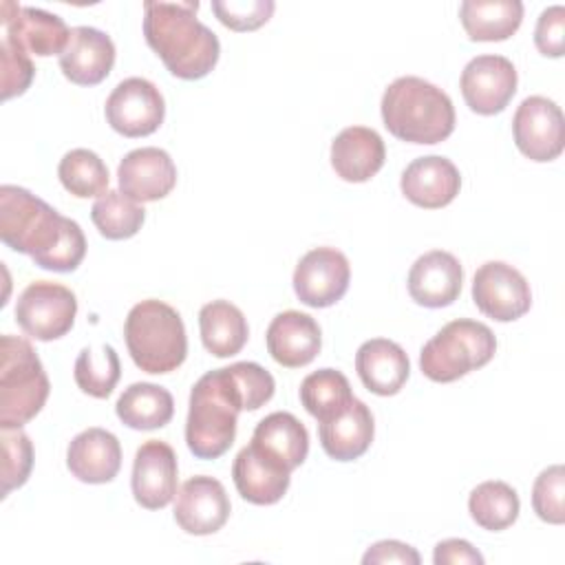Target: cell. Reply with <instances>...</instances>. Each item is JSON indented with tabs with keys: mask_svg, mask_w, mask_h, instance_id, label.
<instances>
[{
	"mask_svg": "<svg viewBox=\"0 0 565 565\" xmlns=\"http://www.w3.org/2000/svg\"><path fill=\"white\" fill-rule=\"evenodd\" d=\"M497 351V338L483 322L459 318L444 324L419 353V369L433 382H455L486 366Z\"/></svg>",
	"mask_w": 565,
	"mask_h": 565,
	"instance_id": "cell-7",
	"label": "cell"
},
{
	"mask_svg": "<svg viewBox=\"0 0 565 565\" xmlns=\"http://www.w3.org/2000/svg\"><path fill=\"white\" fill-rule=\"evenodd\" d=\"M241 411H245V402L230 366L201 375L192 386L185 419V444L190 452L199 459L225 455L234 444Z\"/></svg>",
	"mask_w": 565,
	"mask_h": 565,
	"instance_id": "cell-3",
	"label": "cell"
},
{
	"mask_svg": "<svg viewBox=\"0 0 565 565\" xmlns=\"http://www.w3.org/2000/svg\"><path fill=\"white\" fill-rule=\"evenodd\" d=\"M472 300L483 316L512 322L530 311L532 291L519 269L501 260H488L475 271Z\"/></svg>",
	"mask_w": 565,
	"mask_h": 565,
	"instance_id": "cell-10",
	"label": "cell"
},
{
	"mask_svg": "<svg viewBox=\"0 0 565 565\" xmlns=\"http://www.w3.org/2000/svg\"><path fill=\"white\" fill-rule=\"evenodd\" d=\"M119 192L137 203H150L168 196L177 185V166L172 157L154 146L130 150L117 168Z\"/></svg>",
	"mask_w": 565,
	"mask_h": 565,
	"instance_id": "cell-17",
	"label": "cell"
},
{
	"mask_svg": "<svg viewBox=\"0 0 565 565\" xmlns=\"http://www.w3.org/2000/svg\"><path fill=\"white\" fill-rule=\"evenodd\" d=\"M232 479L245 501L254 505H271L285 497L291 472L274 466L252 446H245L234 459Z\"/></svg>",
	"mask_w": 565,
	"mask_h": 565,
	"instance_id": "cell-27",
	"label": "cell"
},
{
	"mask_svg": "<svg viewBox=\"0 0 565 565\" xmlns=\"http://www.w3.org/2000/svg\"><path fill=\"white\" fill-rule=\"evenodd\" d=\"M521 501L516 490L505 481H483L468 497L472 521L490 532H501L519 519Z\"/></svg>",
	"mask_w": 565,
	"mask_h": 565,
	"instance_id": "cell-32",
	"label": "cell"
},
{
	"mask_svg": "<svg viewBox=\"0 0 565 565\" xmlns=\"http://www.w3.org/2000/svg\"><path fill=\"white\" fill-rule=\"evenodd\" d=\"M2 40L11 42L24 53L40 57L62 55L71 40L66 22L38 7H20L15 2H2L0 7Z\"/></svg>",
	"mask_w": 565,
	"mask_h": 565,
	"instance_id": "cell-12",
	"label": "cell"
},
{
	"mask_svg": "<svg viewBox=\"0 0 565 565\" xmlns=\"http://www.w3.org/2000/svg\"><path fill=\"white\" fill-rule=\"evenodd\" d=\"M463 31L475 42H501L516 33L523 20L521 0H463L459 7Z\"/></svg>",
	"mask_w": 565,
	"mask_h": 565,
	"instance_id": "cell-28",
	"label": "cell"
},
{
	"mask_svg": "<svg viewBox=\"0 0 565 565\" xmlns=\"http://www.w3.org/2000/svg\"><path fill=\"white\" fill-rule=\"evenodd\" d=\"M0 60H2V99L22 95L35 75L29 53L20 51L7 40H0Z\"/></svg>",
	"mask_w": 565,
	"mask_h": 565,
	"instance_id": "cell-40",
	"label": "cell"
},
{
	"mask_svg": "<svg viewBox=\"0 0 565 565\" xmlns=\"http://www.w3.org/2000/svg\"><path fill=\"white\" fill-rule=\"evenodd\" d=\"M57 177L64 190L77 199L102 196L110 181L106 163L88 148L68 150L57 166Z\"/></svg>",
	"mask_w": 565,
	"mask_h": 565,
	"instance_id": "cell-34",
	"label": "cell"
},
{
	"mask_svg": "<svg viewBox=\"0 0 565 565\" xmlns=\"http://www.w3.org/2000/svg\"><path fill=\"white\" fill-rule=\"evenodd\" d=\"M2 497L26 483L33 468V444L22 428H2Z\"/></svg>",
	"mask_w": 565,
	"mask_h": 565,
	"instance_id": "cell-36",
	"label": "cell"
},
{
	"mask_svg": "<svg viewBox=\"0 0 565 565\" xmlns=\"http://www.w3.org/2000/svg\"><path fill=\"white\" fill-rule=\"evenodd\" d=\"M249 446L274 466L294 472L307 459L309 433L296 415L276 411L256 424Z\"/></svg>",
	"mask_w": 565,
	"mask_h": 565,
	"instance_id": "cell-22",
	"label": "cell"
},
{
	"mask_svg": "<svg viewBox=\"0 0 565 565\" xmlns=\"http://www.w3.org/2000/svg\"><path fill=\"white\" fill-rule=\"evenodd\" d=\"M66 466L84 483H108L121 468L119 439L106 428H86L71 439Z\"/></svg>",
	"mask_w": 565,
	"mask_h": 565,
	"instance_id": "cell-23",
	"label": "cell"
},
{
	"mask_svg": "<svg viewBox=\"0 0 565 565\" xmlns=\"http://www.w3.org/2000/svg\"><path fill=\"white\" fill-rule=\"evenodd\" d=\"M199 2H143V38L179 79H201L218 62L221 44L196 18Z\"/></svg>",
	"mask_w": 565,
	"mask_h": 565,
	"instance_id": "cell-2",
	"label": "cell"
},
{
	"mask_svg": "<svg viewBox=\"0 0 565 565\" xmlns=\"http://www.w3.org/2000/svg\"><path fill=\"white\" fill-rule=\"evenodd\" d=\"M269 355L287 369H300L316 360L322 347V333L318 322L302 311L278 313L265 333Z\"/></svg>",
	"mask_w": 565,
	"mask_h": 565,
	"instance_id": "cell-21",
	"label": "cell"
},
{
	"mask_svg": "<svg viewBox=\"0 0 565 565\" xmlns=\"http://www.w3.org/2000/svg\"><path fill=\"white\" fill-rule=\"evenodd\" d=\"M75 313V294L51 280H35L26 285L15 302V322L26 335L42 342L66 335L73 329Z\"/></svg>",
	"mask_w": 565,
	"mask_h": 565,
	"instance_id": "cell-8",
	"label": "cell"
},
{
	"mask_svg": "<svg viewBox=\"0 0 565 565\" xmlns=\"http://www.w3.org/2000/svg\"><path fill=\"white\" fill-rule=\"evenodd\" d=\"M419 554L415 547L402 541H380L366 550L362 556L364 565L371 563H402V565H419Z\"/></svg>",
	"mask_w": 565,
	"mask_h": 565,
	"instance_id": "cell-42",
	"label": "cell"
},
{
	"mask_svg": "<svg viewBox=\"0 0 565 565\" xmlns=\"http://www.w3.org/2000/svg\"><path fill=\"white\" fill-rule=\"evenodd\" d=\"M106 121L124 137H148L166 117V102L159 88L146 77L119 82L104 106Z\"/></svg>",
	"mask_w": 565,
	"mask_h": 565,
	"instance_id": "cell-9",
	"label": "cell"
},
{
	"mask_svg": "<svg viewBox=\"0 0 565 565\" xmlns=\"http://www.w3.org/2000/svg\"><path fill=\"white\" fill-rule=\"evenodd\" d=\"M534 44L547 57H561L565 53V9L561 4L547 7L539 15Z\"/></svg>",
	"mask_w": 565,
	"mask_h": 565,
	"instance_id": "cell-41",
	"label": "cell"
},
{
	"mask_svg": "<svg viewBox=\"0 0 565 565\" xmlns=\"http://www.w3.org/2000/svg\"><path fill=\"white\" fill-rule=\"evenodd\" d=\"M115 64V44L110 35L95 26H73L66 51L60 55L64 77L77 86L104 82Z\"/></svg>",
	"mask_w": 565,
	"mask_h": 565,
	"instance_id": "cell-20",
	"label": "cell"
},
{
	"mask_svg": "<svg viewBox=\"0 0 565 565\" xmlns=\"http://www.w3.org/2000/svg\"><path fill=\"white\" fill-rule=\"evenodd\" d=\"M124 338L132 362L152 375L177 371L188 355L183 320L163 300L137 302L126 316Z\"/></svg>",
	"mask_w": 565,
	"mask_h": 565,
	"instance_id": "cell-5",
	"label": "cell"
},
{
	"mask_svg": "<svg viewBox=\"0 0 565 565\" xmlns=\"http://www.w3.org/2000/svg\"><path fill=\"white\" fill-rule=\"evenodd\" d=\"M355 371L371 393L388 397L399 393L406 384L411 375V362L397 342L373 338L358 349Z\"/></svg>",
	"mask_w": 565,
	"mask_h": 565,
	"instance_id": "cell-25",
	"label": "cell"
},
{
	"mask_svg": "<svg viewBox=\"0 0 565 565\" xmlns=\"http://www.w3.org/2000/svg\"><path fill=\"white\" fill-rule=\"evenodd\" d=\"M0 238L49 271H75L86 256L79 223L18 185L0 188Z\"/></svg>",
	"mask_w": 565,
	"mask_h": 565,
	"instance_id": "cell-1",
	"label": "cell"
},
{
	"mask_svg": "<svg viewBox=\"0 0 565 565\" xmlns=\"http://www.w3.org/2000/svg\"><path fill=\"white\" fill-rule=\"evenodd\" d=\"M351 265L335 247H316L307 252L294 271V291L298 300L313 309H324L342 300L349 289Z\"/></svg>",
	"mask_w": 565,
	"mask_h": 565,
	"instance_id": "cell-13",
	"label": "cell"
},
{
	"mask_svg": "<svg viewBox=\"0 0 565 565\" xmlns=\"http://www.w3.org/2000/svg\"><path fill=\"white\" fill-rule=\"evenodd\" d=\"M90 218L104 238L124 241L141 230L146 221V210L119 190H106L93 203Z\"/></svg>",
	"mask_w": 565,
	"mask_h": 565,
	"instance_id": "cell-33",
	"label": "cell"
},
{
	"mask_svg": "<svg viewBox=\"0 0 565 565\" xmlns=\"http://www.w3.org/2000/svg\"><path fill=\"white\" fill-rule=\"evenodd\" d=\"M322 450L335 461H353L362 457L375 435L371 408L353 397V402L335 417L318 424Z\"/></svg>",
	"mask_w": 565,
	"mask_h": 565,
	"instance_id": "cell-26",
	"label": "cell"
},
{
	"mask_svg": "<svg viewBox=\"0 0 565 565\" xmlns=\"http://www.w3.org/2000/svg\"><path fill=\"white\" fill-rule=\"evenodd\" d=\"M516 68L503 55H477L472 57L459 79V88L468 108L477 115L501 113L516 93Z\"/></svg>",
	"mask_w": 565,
	"mask_h": 565,
	"instance_id": "cell-14",
	"label": "cell"
},
{
	"mask_svg": "<svg viewBox=\"0 0 565 565\" xmlns=\"http://www.w3.org/2000/svg\"><path fill=\"white\" fill-rule=\"evenodd\" d=\"M300 402L311 417L327 422L340 415L351 402V384L344 373L335 369H318L309 373L300 384Z\"/></svg>",
	"mask_w": 565,
	"mask_h": 565,
	"instance_id": "cell-31",
	"label": "cell"
},
{
	"mask_svg": "<svg viewBox=\"0 0 565 565\" xmlns=\"http://www.w3.org/2000/svg\"><path fill=\"white\" fill-rule=\"evenodd\" d=\"M230 371L238 384V391L245 402V411H256L274 397V375L256 362H234Z\"/></svg>",
	"mask_w": 565,
	"mask_h": 565,
	"instance_id": "cell-39",
	"label": "cell"
},
{
	"mask_svg": "<svg viewBox=\"0 0 565 565\" xmlns=\"http://www.w3.org/2000/svg\"><path fill=\"white\" fill-rule=\"evenodd\" d=\"M177 452L159 439L143 441L132 461V494L146 510H161L177 497Z\"/></svg>",
	"mask_w": 565,
	"mask_h": 565,
	"instance_id": "cell-15",
	"label": "cell"
},
{
	"mask_svg": "<svg viewBox=\"0 0 565 565\" xmlns=\"http://www.w3.org/2000/svg\"><path fill=\"white\" fill-rule=\"evenodd\" d=\"M514 143L532 161H554L565 146L563 110L543 95L525 97L512 119Z\"/></svg>",
	"mask_w": 565,
	"mask_h": 565,
	"instance_id": "cell-11",
	"label": "cell"
},
{
	"mask_svg": "<svg viewBox=\"0 0 565 565\" xmlns=\"http://www.w3.org/2000/svg\"><path fill=\"white\" fill-rule=\"evenodd\" d=\"M433 563L435 565H459V563L481 565L483 556L463 539H446L435 545Z\"/></svg>",
	"mask_w": 565,
	"mask_h": 565,
	"instance_id": "cell-43",
	"label": "cell"
},
{
	"mask_svg": "<svg viewBox=\"0 0 565 565\" xmlns=\"http://www.w3.org/2000/svg\"><path fill=\"white\" fill-rule=\"evenodd\" d=\"M399 188L413 205L437 210L455 201L461 188V174L457 166L441 154L417 157L404 168Z\"/></svg>",
	"mask_w": 565,
	"mask_h": 565,
	"instance_id": "cell-18",
	"label": "cell"
},
{
	"mask_svg": "<svg viewBox=\"0 0 565 565\" xmlns=\"http://www.w3.org/2000/svg\"><path fill=\"white\" fill-rule=\"evenodd\" d=\"M380 108L386 130L402 141L439 143L455 130L450 97L439 86L415 75L391 82Z\"/></svg>",
	"mask_w": 565,
	"mask_h": 565,
	"instance_id": "cell-4",
	"label": "cell"
},
{
	"mask_svg": "<svg viewBox=\"0 0 565 565\" xmlns=\"http://www.w3.org/2000/svg\"><path fill=\"white\" fill-rule=\"evenodd\" d=\"M75 384L90 397L104 399L113 393V388L119 382L121 364L119 355L110 344L86 347L79 351L75 360Z\"/></svg>",
	"mask_w": 565,
	"mask_h": 565,
	"instance_id": "cell-35",
	"label": "cell"
},
{
	"mask_svg": "<svg viewBox=\"0 0 565 565\" xmlns=\"http://www.w3.org/2000/svg\"><path fill=\"white\" fill-rule=\"evenodd\" d=\"M411 298L428 309H441L452 305L461 294L463 269L459 260L444 249L422 254L408 271Z\"/></svg>",
	"mask_w": 565,
	"mask_h": 565,
	"instance_id": "cell-19",
	"label": "cell"
},
{
	"mask_svg": "<svg viewBox=\"0 0 565 565\" xmlns=\"http://www.w3.org/2000/svg\"><path fill=\"white\" fill-rule=\"evenodd\" d=\"M565 468L561 463L545 468L532 488V508L545 523L561 525L565 521Z\"/></svg>",
	"mask_w": 565,
	"mask_h": 565,
	"instance_id": "cell-37",
	"label": "cell"
},
{
	"mask_svg": "<svg viewBox=\"0 0 565 565\" xmlns=\"http://www.w3.org/2000/svg\"><path fill=\"white\" fill-rule=\"evenodd\" d=\"M230 497L223 483L214 477H192L188 479L174 501L177 525L194 536H205L218 532L230 519Z\"/></svg>",
	"mask_w": 565,
	"mask_h": 565,
	"instance_id": "cell-16",
	"label": "cell"
},
{
	"mask_svg": "<svg viewBox=\"0 0 565 565\" xmlns=\"http://www.w3.org/2000/svg\"><path fill=\"white\" fill-rule=\"evenodd\" d=\"M386 159L382 137L366 126H349L331 141V166L342 181L364 183Z\"/></svg>",
	"mask_w": 565,
	"mask_h": 565,
	"instance_id": "cell-24",
	"label": "cell"
},
{
	"mask_svg": "<svg viewBox=\"0 0 565 565\" xmlns=\"http://www.w3.org/2000/svg\"><path fill=\"white\" fill-rule=\"evenodd\" d=\"M117 417L135 430H154L174 415V399L168 388L150 382L130 384L115 404Z\"/></svg>",
	"mask_w": 565,
	"mask_h": 565,
	"instance_id": "cell-30",
	"label": "cell"
},
{
	"mask_svg": "<svg viewBox=\"0 0 565 565\" xmlns=\"http://www.w3.org/2000/svg\"><path fill=\"white\" fill-rule=\"evenodd\" d=\"M276 4L271 0H214L212 2V11L216 13L218 22L225 24L232 31H254L258 26H263L271 13H274Z\"/></svg>",
	"mask_w": 565,
	"mask_h": 565,
	"instance_id": "cell-38",
	"label": "cell"
},
{
	"mask_svg": "<svg viewBox=\"0 0 565 565\" xmlns=\"http://www.w3.org/2000/svg\"><path fill=\"white\" fill-rule=\"evenodd\" d=\"M201 342L214 358L236 355L249 335L243 311L230 300H212L199 311Z\"/></svg>",
	"mask_w": 565,
	"mask_h": 565,
	"instance_id": "cell-29",
	"label": "cell"
},
{
	"mask_svg": "<svg viewBox=\"0 0 565 565\" xmlns=\"http://www.w3.org/2000/svg\"><path fill=\"white\" fill-rule=\"evenodd\" d=\"M0 358V428H22L46 404L51 384L26 338L4 333Z\"/></svg>",
	"mask_w": 565,
	"mask_h": 565,
	"instance_id": "cell-6",
	"label": "cell"
}]
</instances>
